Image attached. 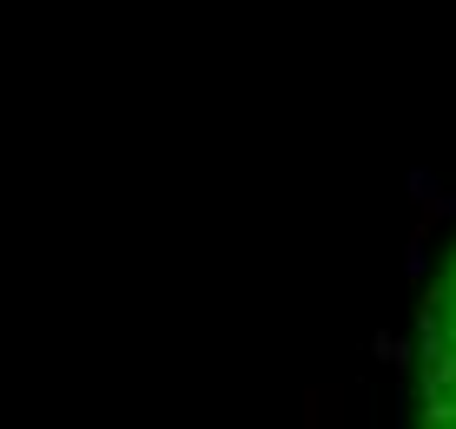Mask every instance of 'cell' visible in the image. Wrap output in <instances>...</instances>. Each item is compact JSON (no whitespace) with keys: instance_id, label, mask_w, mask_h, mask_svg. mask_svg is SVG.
<instances>
[{"instance_id":"obj_1","label":"cell","mask_w":456,"mask_h":429,"mask_svg":"<svg viewBox=\"0 0 456 429\" xmlns=\"http://www.w3.org/2000/svg\"><path fill=\"white\" fill-rule=\"evenodd\" d=\"M417 429H456V258L423 297V370H417Z\"/></svg>"}]
</instances>
